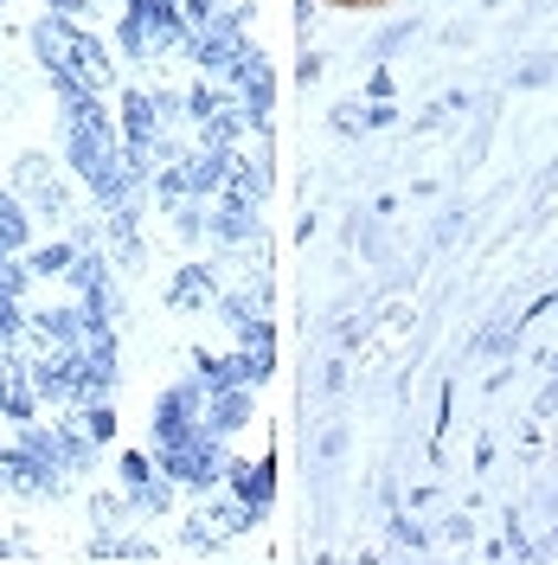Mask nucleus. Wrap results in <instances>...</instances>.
I'll use <instances>...</instances> for the list:
<instances>
[{
	"label": "nucleus",
	"mask_w": 558,
	"mask_h": 565,
	"mask_svg": "<svg viewBox=\"0 0 558 565\" xmlns=\"http://www.w3.org/2000/svg\"><path fill=\"white\" fill-rule=\"evenodd\" d=\"M225 77H232V97H238V104L250 109V122L264 129V122H270V97H277V84H270V65H264V52H257V45H245V58L225 71Z\"/></svg>",
	"instance_id": "obj_1"
},
{
	"label": "nucleus",
	"mask_w": 558,
	"mask_h": 565,
	"mask_svg": "<svg viewBox=\"0 0 558 565\" xmlns=\"http://www.w3.org/2000/svg\"><path fill=\"white\" fill-rule=\"evenodd\" d=\"M13 180H20V200L33 206V218H65V193H58V180H52V168L39 154H26L13 168Z\"/></svg>",
	"instance_id": "obj_2"
},
{
	"label": "nucleus",
	"mask_w": 558,
	"mask_h": 565,
	"mask_svg": "<svg viewBox=\"0 0 558 565\" xmlns=\"http://www.w3.org/2000/svg\"><path fill=\"white\" fill-rule=\"evenodd\" d=\"M71 71H77L84 90H97V97L116 84V58H109V45L97 33H84V26H77V45H71Z\"/></svg>",
	"instance_id": "obj_3"
},
{
	"label": "nucleus",
	"mask_w": 558,
	"mask_h": 565,
	"mask_svg": "<svg viewBox=\"0 0 558 565\" xmlns=\"http://www.w3.org/2000/svg\"><path fill=\"white\" fill-rule=\"evenodd\" d=\"M33 250V206L20 193H0V257H26Z\"/></svg>",
	"instance_id": "obj_4"
},
{
	"label": "nucleus",
	"mask_w": 558,
	"mask_h": 565,
	"mask_svg": "<svg viewBox=\"0 0 558 565\" xmlns=\"http://www.w3.org/2000/svg\"><path fill=\"white\" fill-rule=\"evenodd\" d=\"M245 129H250V109L245 104H225L218 116H206V122H200V148H225V154H238Z\"/></svg>",
	"instance_id": "obj_5"
},
{
	"label": "nucleus",
	"mask_w": 558,
	"mask_h": 565,
	"mask_svg": "<svg viewBox=\"0 0 558 565\" xmlns=\"http://www.w3.org/2000/svg\"><path fill=\"white\" fill-rule=\"evenodd\" d=\"M270 489H277V462H270V457L257 462V469H232V494L250 508V521L270 508Z\"/></svg>",
	"instance_id": "obj_6"
},
{
	"label": "nucleus",
	"mask_w": 558,
	"mask_h": 565,
	"mask_svg": "<svg viewBox=\"0 0 558 565\" xmlns=\"http://www.w3.org/2000/svg\"><path fill=\"white\" fill-rule=\"evenodd\" d=\"M168 302H174V309H206V302H212V270H206V264H180Z\"/></svg>",
	"instance_id": "obj_7"
},
{
	"label": "nucleus",
	"mask_w": 558,
	"mask_h": 565,
	"mask_svg": "<svg viewBox=\"0 0 558 565\" xmlns=\"http://www.w3.org/2000/svg\"><path fill=\"white\" fill-rule=\"evenodd\" d=\"M212 238H218V245H250V238H257V206H232V200H225V206L212 212Z\"/></svg>",
	"instance_id": "obj_8"
},
{
	"label": "nucleus",
	"mask_w": 558,
	"mask_h": 565,
	"mask_svg": "<svg viewBox=\"0 0 558 565\" xmlns=\"http://www.w3.org/2000/svg\"><path fill=\"white\" fill-rule=\"evenodd\" d=\"M71 264H77V238H58V245H33L26 250V270H33V277H65Z\"/></svg>",
	"instance_id": "obj_9"
},
{
	"label": "nucleus",
	"mask_w": 558,
	"mask_h": 565,
	"mask_svg": "<svg viewBox=\"0 0 558 565\" xmlns=\"http://www.w3.org/2000/svg\"><path fill=\"white\" fill-rule=\"evenodd\" d=\"M391 553H405V559H418V553H430V540H423V527H418V521H405V514L391 521Z\"/></svg>",
	"instance_id": "obj_10"
},
{
	"label": "nucleus",
	"mask_w": 558,
	"mask_h": 565,
	"mask_svg": "<svg viewBox=\"0 0 558 565\" xmlns=\"http://www.w3.org/2000/svg\"><path fill=\"white\" fill-rule=\"evenodd\" d=\"M546 77H558V58H552V52H539V58H526V65L514 71V84H521V90H539Z\"/></svg>",
	"instance_id": "obj_11"
},
{
	"label": "nucleus",
	"mask_w": 558,
	"mask_h": 565,
	"mask_svg": "<svg viewBox=\"0 0 558 565\" xmlns=\"http://www.w3.org/2000/svg\"><path fill=\"white\" fill-rule=\"evenodd\" d=\"M411 33H418V20H405V26H385V33L373 39V58H391V52H398Z\"/></svg>",
	"instance_id": "obj_12"
},
{
	"label": "nucleus",
	"mask_w": 558,
	"mask_h": 565,
	"mask_svg": "<svg viewBox=\"0 0 558 565\" xmlns=\"http://www.w3.org/2000/svg\"><path fill=\"white\" fill-rule=\"evenodd\" d=\"M328 122H334V136H360V129H366V109H360V104H334Z\"/></svg>",
	"instance_id": "obj_13"
},
{
	"label": "nucleus",
	"mask_w": 558,
	"mask_h": 565,
	"mask_svg": "<svg viewBox=\"0 0 558 565\" xmlns=\"http://www.w3.org/2000/svg\"><path fill=\"white\" fill-rule=\"evenodd\" d=\"M218 90H206V84H200V90H186V116H193V122H206V116H218Z\"/></svg>",
	"instance_id": "obj_14"
},
{
	"label": "nucleus",
	"mask_w": 558,
	"mask_h": 565,
	"mask_svg": "<svg viewBox=\"0 0 558 565\" xmlns=\"http://www.w3.org/2000/svg\"><path fill=\"white\" fill-rule=\"evenodd\" d=\"M455 232H462V212H443V218H437V238H430V245H450Z\"/></svg>",
	"instance_id": "obj_15"
},
{
	"label": "nucleus",
	"mask_w": 558,
	"mask_h": 565,
	"mask_svg": "<svg viewBox=\"0 0 558 565\" xmlns=\"http://www.w3.org/2000/svg\"><path fill=\"white\" fill-rule=\"evenodd\" d=\"M321 77V52H302V65H296V84H314Z\"/></svg>",
	"instance_id": "obj_16"
},
{
	"label": "nucleus",
	"mask_w": 558,
	"mask_h": 565,
	"mask_svg": "<svg viewBox=\"0 0 558 565\" xmlns=\"http://www.w3.org/2000/svg\"><path fill=\"white\" fill-rule=\"evenodd\" d=\"M475 540V527H469V514H450V546H469Z\"/></svg>",
	"instance_id": "obj_17"
},
{
	"label": "nucleus",
	"mask_w": 558,
	"mask_h": 565,
	"mask_svg": "<svg viewBox=\"0 0 558 565\" xmlns=\"http://www.w3.org/2000/svg\"><path fill=\"white\" fill-rule=\"evenodd\" d=\"M45 7H52V13H71V20H84V7H90V0H45Z\"/></svg>",
	"instance_id": "obj_18"
},
{
	"label": "nucleus",
	"mask_w": 558,
	"mask_h": 565,
	"mask_svg": "<svg viewBox=\"0 0 558 565\" xmlns=\"http://www.w3.org/2000/svg\"><path fill=\"white\" fill-rule=\"evenodd\" d=\"M321 7H353L360 13V7H391V0H321Z\"/></svg>",
	"instance_id": "obj_19"
},
{
	"label": "nucleus",
	"mask_w": 558,
	"mask_h": 565,
	"mask_svg": "<svg viewBox=\"0 0 558 565\" xmlns=\"http://www.w3.org/2000/svg\"><path fill=\"white\" fill-rule=\"evenodd\" d=\"M13 553H20V546H13V540H0V559H13Z\"/></svg>",
	"instance_id": "obj_20"
},
{
	"label": "nucleus",
	"mask_w": 558,
	"mask_h": 565,
	"mask_svg": "<svg viewBox=\"0 0 558 565\" xmlns=\"http://www.w3.org/2000/svg\"><path fill=\"white\" fill-rule=\"evenodd\" d=\"M552 508H558V489H552Z\"/></svg>",
	"instance_id": "obj_21"
},
{
	"label": "nucleus",
	"mask_w": 558,
	"mask_h": 565,
	"mask_svg": "<svg viewBox=\"0 0 558 565\" xmlns=\"http://www.w3.org/2000/svg\"><path fill=\"white\" fill-rule=\"evenodd\" d=\"M0 13H7V0H0Z\"/></svg>",
	"instance_id": "obj_22"
}]
</instances>
